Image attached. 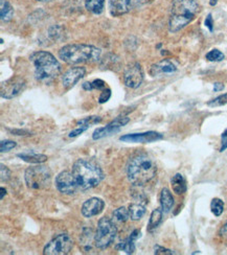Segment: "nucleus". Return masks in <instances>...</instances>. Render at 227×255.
I'll list each match as a JSON object with an SVG mask.
<instances>
[{
    "instance_id": "obj_1",
    "label": "nucleus",
    "mask_w": 227,
    "mask_h": 255,
    "mask_svg": "<svg viewBox=\"0 0 227 255\" xmlns=\"http://www.w3.org/2000/svg\"><path fill=\"white\" fill-rule=\"evenodd\" d=\"M157 165L150 156L138 154L130 159L127 165V176L134 186H144L155 178Z\"/></svg>"
},
{
    "instance_id": "obj_8",
    "label": "nucleus",
    "mask_w": 227,
    "mask_h": 255,
    "mask_svg": "<svg viewBox=\"0 0 227 255\" xmlns=\"http://www.w3.org/2000/svg\"><path fill=\"white\" fill-rule=\"evenodd\" d=\"M73 248V240L68 233H61V235L53 238L43 249V254L45 255H65L68 254Z\"/></svg>"
},
{
    "instance_id": "obj_30",
    "label": "nucleus",
    "mask_w": 227,
    "mask_h": 255,
    "mask_svg": "<svg viewBox=\"0 0 227 255\" xmlns=\"http://www.w3.org/2000/svg\"><path fill=\"white\" fill-rule=\"evenodd\" d=\"M227 104V93L219 95L218 98H216L208 103L210 107H220V106H224Z\"/></svg>"
},
{
    "instance_id": "obj_9",
    "label": "nucleus",
    "mask_w": 227,
    "mask_h": 255,
    "mask_svg": "<svg viewBox=\"0 0 227 255\" xmlns=\"http://www.w3.org/2000/svg\"><path fill=\"white\" fill-rule=\"evenodd\" d=\"M124 83L127 87L135 89L142 85L144 81V71L137 62L129 64L124 70Z\"/></svg>"
},
{
    "instance_id": "obj_37",
    "label": "nucleus",
    "mask_w": 227,
    "mask_h": 255,
    "mask_svg": "<svg viewBox=\"0 0 227 255\" xmlns=\"http://www.w3.org/2000/svg\"><path fill=\"white\" fill-rule=\"evenodd\" d=\"M205 26H207L210 31H213L214 29V20H213V17H212V14H210L207 19H205Z\"/></svg>"
},
{
    "instance_id": "obj_31",
    "label": "nucleus",
    "mask_w": 227,
    "mask_h": 255,
    "mask_svg": "<svg viewBox=\"0 0 227 255\" xmlns=\"http://www.w3.org/2000/svg\"><path fill=\"white\" fill-rule=\"evenodd\" d=\"M15 146L16 142L13 140H2L1 143H0V151H1V153L9 152L10 150H13Z\"/></svg>"
},
{
    "instance_id": "obj_25",
    "label": "nucleus",
    "mask_w": 227,
    "mask_h": 255,
    "mask_svg": "<svg viewBox=\"0 0 227 255\" xmlns=\"http://www.w3.org/2000/svg\"><path fill=\"white\" fill-rule=\"evenodd\" d=\"M14 16V8L7 0H0V17L3 22H8Z\"/></svg>"
},
{
    "instance_id": "obj_2",
    "label": "nucleus",
    "mask_w": 227,
    "mask_h": 255,
    "mask_svg": "<svg viewBox=\"0 0 227 255\" xmlns=\"http://www.w3.org/2000/svg\"><path fill=\"white\" fill-rule=\"evenodd\" d=\"M71 172L82 190L96 187L105 178L102 167L92 159H79L73 163Z\"/></svg>"
},
{
    "instance_id": "obj_28",
    "label": "nucleus",
    "mask_w": 227,
    "mask_h": 255,
    "mask_svg": "<svg viewBox=\"0 0 227 255\" xmlns=\"http://www.w3.org/2000/svg\"><path fill=\"white\" fill-rule=\"evenodd\" d=\"M211 210L213 212V215L216 217H220L223 214L224 210V203L223 201L219 198H215L212 200L211 203Z\"/></svg>"
},
{
    "instance_id": "obj_36",
    "label": "nucleus",
    "mask_w": 227,
    "mask_h": 255,
    "mask_svg": "<svg viewBox=\"0 0 227 255\" xmlns=\"http://www.w3.org/2000/svg\"><path fill=\"white\" fill-rule=\"evenodd\" d=\"M227 148V130H225L221 136V147L220 152H224Z\"/></svg>"
},
{
    "instance_id": "obj_21",
    "label": "nucleus",
    "mask_w": 227,
    "mask_h": 255,
    "mask_svg": "<svg viewBox=\"0 0 227 255\" xmlns=\"http://www.w3.org/2000/svg\"><path fill=\"white\" fill-rule=\"evenodd\" d=\"M159 201H160V207L162 211H164V214H169V212L172 210L173 206H174V198H173V195L167 187L162 188Z\"/></svg>"
},
{
    "instance_id": "obj_19",
    "label": "nucleus",
    "mask_w": 227,
    "mask_h": 255,
    "mask_svg": "<svg viewBox=\"0 0 227 255\" xmlns=\"http://www.w3.org/2000/svg\"><path fill=\"white\" fill-rule=\"evenodd\" d=\"M140 236H142V232H140V230L135 229L131 233V236H130L127 240L118 244V245L116 246V249L124 251L127 254H133L135 251V241L138 238H140Z\"/></svg>"
},
{
    "instance_id": "obj_40",
    "label": "nucleus",
    "mask_w": 227,
    "mask_h": 255,
    "mask_svg": "<svg viewBox=\"0 0 227 255\" xmlns=\"http://www.w3.org/2000/svg\"><path fill=\"white\" fill-rule=\"evenodd\" d=\"M223 88H224V85L222 83H215L214 84V91H216V92L223 90Z\"/></svg>"
},
{
    "instance_id": "obj_42",
    "label": "nucleus",
    "mask_w": 227,
    "mask_h": 255,
    "mask_svg": "<svg viewBox=\"0 0 227 255\" xmlns=\"http://www.w3.org/2000/svg\"><path fill=\"white\" fill-rule=\"evenodd\" d=\"M211 5H216L217 4V0H211Z\"/></svg>"
},
{
    "instance_id": "obj_38",
    "label": "nucleus",
    "mask_w": 227,
    "mask_h": 255,
    "mask_svg": "<svg viewBox=\"0 0 227 255\" xmlns=\"http://www.w3.org/2000/svg\"><path fill=\"white\" fill-rule=\"evenodd\" d=\"M220 236L223 239H227V222L223 225V227L220 229Z\"/></svg>"
},
{
    "instance_id": "obj_43",
    "label": "nucleus",
    "mask_w": 227,
    "mask_h": 255,
    "mask_svg": "<svg viewBox=\"0 0 227 255\" xmlns=\"http://www.w3.org/2000/svg\"><path fill=\"white\" fill-rule=\"evenodd\" d=\"M37 1H40V2H47V1H51V0H37Z\"/></svg>"
},
{
    "instance_id": "obj_3",
    "label": "nucleus",
    "mask_w": 227,
    "mask_h": 255,
    "mask_svg": "<svg viewBox=\"0 0 227 255\" xmlns=\"http://www.w3.org/2000/svg\"><path fill=\"white\" fill-rule=\"evenodd\" d=\"M200 12V5L196 0H173L169 29L171 33L185 28L196 18Z\"/></svg>"
},
{
    "instance_id": "obj_6",
    "label": "nucleus",
    "mask_w": 227,
    "mask_h": 255,
    "mask_svg": "<svg viewBox=\"0 0 227 255\" xmlns=\"http://www.w3.org/2000/svg\"><path fill=\"white\" fill-rule=\"evenodd\" d=\"M117 236V227L109 218H102L97 223L96 232L94 235V245L99 249L110 247Z\"/></svg>"
},
{
    "instance_id": "obj_35",
    "label": "nucleus",
    "mask_w": 227,
    "mask_h": 255,
    "mask_svg": "<svg viewBox=\"0 0 227 255\" xmlns=\"http://www.w3.org/2000/svg\"><path fill=\"white\" fill-rule=\"evenodd\" d=\"M91 84H92V88H93V90H94V89H97V90H104V89L106 88V83H105L103 80H100V79L94 80L93 82H91Z\"/></svg>"
},
{
    "instance_id": "obj_32",
    "label": "nucleus",
    "mask_w": 227,
    "mask_h": 255,
    "mask_svg": "<svg viewBox=\"0 0 227 255\" xmlns=\"http://www.w3.org/2000/svg\"><path fill=\"white\" fill-rule=\"evenodd\" d=\"M110 98H111V90L109 88H105L104 90H102V93L99 98V103L104 104L109 101Z\"/></svg>"
},
{
    "instance_id": "obj_39",
    "label": "nucleus",
    "mask_w": 227,
    "mask_h": 255,
    "mask_svg": "<svg viewBox=\"0 0 227 255\" xmlns=\"http://www.w3.org/2000/svg\"><path fill=\"white\" fill-rule=\"evenodd\" d=\"M82 87H83V89L86 90V91H91V90H93L91 82H85V83H83Z\"/></svg>"
},
{
    "instance_id": "obj_29",
    "label": "nucleus",
    "mask_w": 227,
    "mask_h": 255,
    "mask_svg": "<svg viewBox=\"0 0 227 255\" xmlns=\"http://www.w3.org/2000/svg\"><path fill=\"white\" fill-rule=\"evenodd\" d=\"M205 58H207V60L210 62H220L224 60L225 56L219 49H213L209 52V54H207Z\"/></svg>"
},
{
    "instance_id": "obj_11",
    "label": "nucleus",
    "mask_w": 227,
    "mask_h": 255,
    "mask_svg": "<svg viewBox=\"0 0 227 255\" xmlns=\"http://www.w3.org/2000/svg\"><path fill=\"white\" fill-rule=\"evenodd\" d=\"M26 82L21 77H13L1 84V98L5 100H12L24 90Z\"/></svg>"
},
{
    "instance_id": "obj_18",
    "label": "nucleus",
    "mask_w": 227,
    "mask_h": 255,
    "mask_svg": "<svg viewBox=\"0 0 227 255\" xmlns=\"http://www.w3.org/2000/svg\"><path fill=\"white\" fill-rule=\"evenodd\" d=\"M101 122H102V119L100 116H88V118H85L77 123V128H75L74 130H72L68 136L70 138L77 137L82 133H84L86 130H88L91 126L99 124Z\"/></svg>"
},
{
    "instance_id": "obj_15",
    "label": "nucleus",
    "mask_w": 227,
    "mask_h": 255,
    "mask_svg": "<svg viewBox=\"0 0 227 255\" xmlns=\"http://www.w3.org/2000/svg\"><path fill=\"white\" fill-rule=\"evenodd\" d=\"M176 71H177V66L173 63V61L169 59H165L156 64H153L149 70L150 74L153 78L165 76V74H172Z\"/></svg>"
},
{
    "instance_id": "obj_41",
    "label": "nucleus",
    "mask_w": 227,
    "mask_h": 255,
    "mask_svg": "<svg viewBox=\"0 0 227 255\" xmlns=\"http://www.w3.org/2000/svg\"><path fill=\"white\" fill-rule=\"evenodd\" d=\"M0 189H1V197H0V199L3 200L4 195H6V190H5V188H4V187H1Z\"/></svg>"
},
{
    "instance_id": "obj_4",
    "label": "nucleus",
    "mask_w": 227,
    "mask_h": 255,
    "mask_svg": "<svg viewBox=\"0 0 227 255\" xmlns=\"http://www.w3.org/2000/svg\"><path fill=\"white\" fill-rule=\"evenodd\" d=\"M29 61L35 67V78L39 82L49 83L61 72V64L48 51H36L30 55Z\"/></svg>"
},
{
    "instance_id": "obj_5",
    "label": "nucleus",
    "mask_w": 227,
    "mask_h": 255,
    "mask_svg": "<svg viewBox=\"0 0 227 255\" xmlns=\"http://www.w3.org/2000/svg\"><path fill=\"white\" fill-rule=\"evenodd\" d=\"M102 51L93 45L88 44H69L59 51V57L70 65L94 63L101 59Z\"/></svg>"
},
{
    "instance_id": "obj_13",
    "label": "nucleus",
    "mask_w": 227,
    "mask_h": 255,
    "mask_svg": "<svg viewBox=\"0 0 227 255\" xmlns=\"http://www.w3.org/2000/svg\"><path fill=\"white\" fill-rule=\"evenodd\" d=\"M164 138L162 134L149 131L145 133H133V134H126L120 137V140L128 143H150L157 140H160Z\"/></svg>"
},
{
    "instance_id": "obj_26",
    "label": "nucleus",
    "mask_w": 227,
    "mask_h": 255,
    "mask_svg": "<svg viewBox=\"0 0 227 255\" xmlns=\"http://www.w3.org/2000/svg\"><path fill=\"white\" fill-rule=\"evenodd\" d=\"M105 6V0H85V7L89 12L95 15L103 13Z\"/></svg>"
},
{
    "instance_id": "obj_16",
    "label": "nucleus",
    "mask_w": 227,
    "mask_h": 255,
    "mask_svg": "<svg viewBox=\"0 0 227 255\" xmlns=\"http://www.w3.org/2000/svg\"><path fill=\"white\" fill-rule=\"evenodd\" d=\"M86 74V69L84 67H73L64 73L62 78L63 87L70 89L77 84L81 79H83Z\"/></svg>"
},
{
    "instance_id": "obj_20",
    "label": "nucleus",
    "mask_w": 227,
    "mask_h": 255,
    "mask_svg": "<svg viewBox=\"0 0 227 255\" xmlns=\"http://www.w3.org/2000/svg\"><path fill=\"white\" fill-rule=\"evenodd\" d=\"M17 157L20 158L21 160H23L27 163H31V164H41L44 163L47 160V156L43 155V154H39L35 151H28V152H24V153H19L17 154Z\"/></svg>"
},
{
    "instance_id": "obj_7",
    "label": "nucleus",
    "mask_w": 227,
    "mask_h": 255,
    "mask_svg": "<svg viewBox=\"0 0 227 255\" xmlns=\"http://www.w3.org/2000/svg\"><path fill=\"white\" fill-rule=\"evenodd\" d=\"M51 171L45 165H36L28 167L24 179L28 188L31 189H46L50 186L51 183Z\"/></svg>"
},
{
    "instance_id": "obj_33",
    "label": "nucleus",
    "mask_w": 227,
    "mask_h": 255,
    "mask_svg": "<svg viewBox=\"0 0 227 255\" xmlns=\"http://www.w3.org/2000/svg\"><path fill=\"white\" fill-rule=\"evenodd\" d=\"M154 253L158 254V255H172V254H175V252H173L170 249L164 248L161 246H155L154 247Z\"/></svg>"
},
{
    "instance_id": "obj_22",
    "label": "nucleus",
    "mask_w": 227,
    "mask_h": 255,
    "mask_svg": "<svg viewBox=\"0 0 227 255\" xmlns=\"http://www.w3.org/2000/svg\"><path fill=\"white\" fill-rule=\"evenodd\" d=\"M171 186L177 195H183L187 191V181L181 174H176L171 179Z\"/></svg>"
},
{
    "instance_id": "obj_27",
    "label": "nucleus",
    "mask_w": 227,
    "mask_h": 255,
    "mask_svg": "<svg viewBox=\"0 0 227 255\" xmlns=\"http://www.w3.org/2000/svg\"><path fill=\"white\" fill-rule=\"evenodd\" d=\"M112 218L113 221L117 223H126L130 219L129 209H127L126 207H120L115 209L112 214Z\"/></svg>"
},
{
    "instance_id": "obj_10",
    "label": "nucleus",
    "mask_w": 227,
    "mask_h": 255,
    "mask_svg": "<svg viewBox=\"0 0 227 255\" xmlns=\"http://www.w3.org/2000/svg\"><path fill=\"white\" fill-rule=\"evenodd\" d=\"M55 184L57 189L63 195H73L79 188L77 180H75L72 172L63 171L56 177Z\"/></svg>"
},
{
    "instance_id": "obj_24",
    "label": "nucleus",
    "mask_w": 227,
    "mask_h": 255,
    "mask_svg": "<svg viewBox=\"0 0 227 255\" xmlns=\"http://www.w3.org/2000/svg\"><path fill=\"white\" fill-rule=\"evenodd\" d=\"M162 217H164V211H162L161 207L154 209L152 211V214H151V217L149 220L148 231H150V232L154 231L160 225V223L162 222Z\"/></svg>"
},
{
    "instance_id": "obj_12",
    "label": "nucleus",
    "mask_w": 227,
    "mask_h": 255,
    "mask_svg": "<svg viewBox=\"0 0 227 255\" xmlns=\"http://www.w3.org/2000/svg\"><path fill=\"white\" fill-rule=\"evenodd\" d=\"M129 122H130V119L127 118V116H118V118H116L114 121L108 124L106 127L97 128V129L92 134V139L99 140V139H102V138H104V137L110 136L114 133H117Z\"/></svg>"
},
{
    "instance_id": "obj_17",
    "label": "nucleus",
    "mask_w": 227,
    "mask_h": 255,
    "mask_svg": "<svg viewBox=\"0 0 227 255\" xmlns=\"http://www.w3.org/2000/svg\"><path fill=\"white\" fill-rule=\"evenodd\" d=\"M108 7L113 17L122 16L131 9V0H109Z\"/></svg>"
},
{
    "instance_id": "obj_23",
    "label": "nucleus",
    "mask_w": 227,
    "mask_h": 255,
    "mask_svg": "<svg viewBox=\"0 0 227 255\" xmlns=\"http://www.w3.org/2000/svg\"><path fill=\"white\" fill-rule=\"evenodd\" d=\"M129 215L132 221H138L146 215V203H133L129 206Z\"/></svg>"
},
{
    "instance_id": "obj_34",
    "label": "nucleus",
    "mask_w": 227,
    "mask_h": 255,
    "mask_svg": "<svg viewBox=\"0 0 227 255\" xmlns=\"http://www.w3.org/2000/svg\"><path fill=\"white\" fill-rule=\"evenodd\" d=\"M0 171H1V182L7 181L10 177V171L7 168V166L1 164V168H0Z\"/></svg>"
},
{
    "instance_id": "obj_14",
    "label": "nucleus",
    "mask_w": 227,
    "mask_h": 255,
    "mask_svg": "<svg viewBox=\"0 0 227 255\" xmlns=\"http://www.w3.org/2000/svg\"><path fill=\"white\" fill-rule=\"evenodd\" d=\"M105 208V202L101 198H90L86 200L82 205V215L84 218L90 219L102 214Z\"/></svg>"
}]
</instances>
